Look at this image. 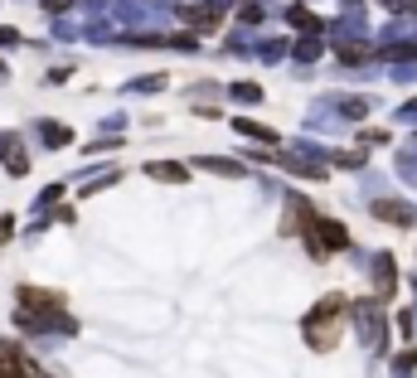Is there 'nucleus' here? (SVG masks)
<instances>
[{
    "mask_svg": "<svg viewBox=\"0 0 417 378\" xmlns=\"http://www.w3.org/2000/svg\"><path fill=\"white\" fill-rule=\"evenodd\" d=\"M146 170H151L156 180H190V170H185V165H146Z\"/></svg>",
    "mask_w": 417,
    "mask_h": 378,
    "instance_id": "nucleus-5",
    "label": "nucleus"
},
{
    "mask_svg": "<svg viewBox=\"0 0 417 378\" xmlns=\"http://www.w3.org/2000/svg\"><path fill=\"white\" fill-rule=\"evenodd\" d=\"M374 213H379L384 223H403V228L413 223V209H408V204H393V199H379V204H374Z\"/></svg>",
    "mask_w": 417,
    "mask_h": 378,
    "instance_id": "nucleus-4",
    "label": "nucleus"
},
{
    "mask_svg": "<svg viewBox=\"0 0 417 378\" xmlns=\"http://www.w3.org/2000/svg\"><path fill=\"white\" fill-rule=\"evenodd\" d=\"M306 243H311V252L315 257H325L330 248H344V228L340 223H330V218H306Z\"/></svg>",
    "mask_w": 417,
    "mask_h": 378,
    "instance_id": "nucleus-2",
    "label": "nucleus"
},
{
    "mask_svg": "<svg viewBox=\"0 0 417 378\" xmlns=\"http://www.w3.org/2000/svg\"><path fill=\"white\" fill-rule=\"evenodd\" d=\"M20 301H24L29 310H39V315H59V296H54V291H34V286H20Z\"/></svg>",
    "mask_w": 417,
    "mask_h": 378,
    "instance_id": "nucleus-3",
    "label": "nucleus"
},
{
    "mask_svg": "<svg viewBox=\"0 0 417 378\" xmlns=\"http://www.w3.org/2000/svg\"><path fill=\"white\" fill-rule=\"evenodd\" d=\"M340 315H344V301H340V296H325V301L311 310L306 340H311L315 349H330V345H335V320H340Z\"/></svg>",
    "mask_w": 417,
    "mask_h": 378,
    "instance_id": "nucleus-1",
    "label": "nucleus"
}]
</instances>
